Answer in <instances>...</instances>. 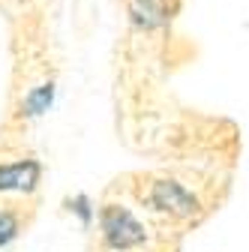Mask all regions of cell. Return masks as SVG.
Listing matches in <instances>:
<instances>
[{
	"label": "cell",
	"mask_w": 249,
	"mask_h": 252,
	"mask_svg": "<svg viewBox=\"0 0 249 252\" xmlns=\"http://www.w3.org/2000/svg\"><path fill=\"white\" fill-rule=\"evenodd\" d=\"M138 183H132V198L135 204L150 216L159 219L162 225L171 228H189L198 225L204 213L210 210L198 189L183 183L171 174H138Z\"/></svg>",
	"instance_id": "1"
},
{
	"label": "cell",
	"mask_w": 249,
	"mask_h": 252,
	"mask_svg": "<svg viewBox=\"0 0 249 252\" xmlns=\"http://www.w3.org/2000/svg\"><path fill=\"white\" fill-rule=\"evenodd\" d=\"M96 225L105 252H147L153 246V228L123 201H102Z\"/></svg>",
	"instance_id": "2"
},
{
	"label": "cell",
	"mask_w": 249,
	"mask_h": 252,
	"mask_svg": "<svg viewBox=\"0 0 249 252\" xmlns=\"http://www.w3.org/2000/svg\"><path fill=\"white\" fill-rule=\"evenodd\" d=\"M45 168L30 153H6L0 156V198H33L42 186Z\"/></svg>",
	"instance_id": "3"
},
{
	"label": "cell",
	"mask_w": 249,
	"mask_h": 252,
	"mask_svg": "<svg viewBox=\"0 0 249 252\" xmlns=\"http://www.w3.org/2000/svg\"><path fill=\"white\" fill-rule=\"evenodd\" d=\"M30 210L21 198H0V249H6L21 237L30 222Z\"/></svg>",
	"instance_id": "4"
},
{
	"label": "cell",
	"mask_w": 249,
	"mask_h": 252,
	"mask_svg": "<svg viewBox=\"0 0 249 252\" xmlns=\"http://www.w3.org/2000/svg\"><path fill=\"white\" fill-rule=\"evenodd\" d=\"M54 102V81H42L36 87L27 90V96L21 99V117L30 120V117H42Z\"/></svg>",
	"instance_id": "5"
},
{
	"label": "cell",
	"mask_w": 249,
	"mask_h": 252,
	"mask_svg": "<svg viewBox=\"0 0 249 252\" xmlns=\"http://www.w3.org/2000/svg\"><path fill=\"white\" fill-rule=\"evenodd\" d=\"M129 15L138 27L144 30H153V27H159L165 21V6L159 3V0H132L129 3Z\"/></svg>",
	"instance_id": "6"
},
{
	"label": "cell",
	"mask_w": 249,
	"mask_h": 252,
	"mask_svg": "<svg viewBox=\"0 0 249 252\" xmlns=\"http://www.w3.org/2000/svg\"><path fill=\"white\" fill-rule=\"evenodd\" d=\"M66 207H69V213H75V216L81 219V225H90L93 219H96V207L90 204L87 195H72V198L66 201Z\"/></svg>",
	"instance_id": "7"
}]
</instances>
